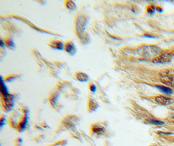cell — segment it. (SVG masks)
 <instances>
[{
	"mask_svg": "<svg viewBox=\"0 0 174 146\" xmlns=\"http://www.w3.org/2000/svg\"><path fill=\"white\" fill-rule=\"evenodd\" d=\"M169 108L170 109H171V110H174V105H173L172 106H171V107H169Z\"/></svg>",
	"mask_w": 174,
	"mask_h": 146,
	"instance_id": "7c38bea8",
	"label": "cell"
},
{
	"mask_svg": "<svg viewBox=\"0 0 174 146\" xmlns=\"http://www.w3.org/2000/svg\"><path fill=\"white\" fill-rule=\"evenodd\" d=\"M173 124H174V121H173Z\"/></svg>",
	"mask_w": 174,
	"mask_h": 146,
	"instance_id": "4fadbf2b",
	"label": "cell"
},
{
	"mask_svg": "<svg viewBox=\"0 0 174 146\" xmlns=\"http://www.w3.org/2000/svg\"><path fill=\"white\" fill-rule=\"evenodd\" d=\"M91 90L92 91H95V86L94 85H92L91 86Z\"/></svg>",
	"mask_w": 174,
	"mask_h": 146,
	"instance_id": "8fae6325",
	"label": "cell"
},
{
	"mask_svg": "<svg viewBox=\"0 0 174 146\" xmlns=\"http://www.w3.org/2000/svg\"><path fill=\"white\" fill-rule=\"evenodd\" d=\"M66 49L68 52H71L73 50V46L71 44H69L66 47Z\"/></svg>",
	"mask_w": 174,
	"mask_h": 146,
	"instance_id": "9c48e42d",
	"label": "cell"
},
{
	"mask_svg": "<svg viewBox=\"0 0 174 146\" xmlns=\"http://www.w3.org/2000/svg\"><path fill=\"white\" fill-rule=\"evenodd\" d=\"M95 133H100L101 132L103 131V129L101 127H97V128H95L94 129V131H93Z\"/></svg>",
	"mask_w": 174,
	"mask_h": 146,
	"instance_id": "30bf717a",
	"label": "cell"
},
{
	"mask_svg": "<svg viewBox=\"0 0 174 146\" xmlns=\"http://www.w3.org/2000/svg\"><path fill=\"white\" fill-rule=\"evenodd\" d=\"M160 80L162 83L174 88V75L163 74L160 77Z\"/></svg>",
	"mask_w": 174,
	"mask_h": 146,
	"instance_id": "3957f363",
	"label": "cell"
},
{
	"mask_svg": "<svg viewBox=\"0 0 174 146\" xmlns=\"http://www.w3.org/2000/svg\"><path fill=\"white\" fill-rule=\"evenodd\" d=\"M156 87L157 88H159L160 90H161L162 92L167 94H172V90L166 86H161V85H157L156 86Z\"/></svg>",
	"mask_w": 174,
	"mask_h": 146,
	"instance_id": "5b68a950",
	"label": "cell"
},
{
	"mask_svg": "<svg viewBox=\"0 0 174 146\" xmlns=\"http://www.w3.org/2000/svg\"><path fill=\"white\" fill-rule=\"evenodd\" d=\"M138 52L144 58H155L162 53V50L155 46H144L139 47Z\"/></svg>",
	"mask_w": 174,
	"mask_h": 146,
	"instance_id": "6da1fadb",
	"label": "cell"
},
{
	"mask_svg": "<svg viewBox=\"0 0 174 146\" xmlns=\"http://www.w3.org/2000/svg\"><path fill=\"white\" fill-rule=\"evenodd\" d=\"M147 123L153 124V125H162L164 124L163 121H161L160 120H157L155 119H147Z\"/></svg>",
	"mask_w": 174,
	"mask_h": 146,
	"instance_id": "8992f818",
	"label": "cell"
},
{
	"mask_svg": "<svg viewBox=\"0 0 174 146\" xmlns=\"http://www.w3.org/2000/svg\"><path fill=\"white\" fill-rule=\"evenodd\" d=\"M77 79L80 81H86L88 79V77L84 73H78L76 74Z\"/></svg>",
	"mask_w": 174,
	"mask_h": 146,
	"instance_id": "52a82bcc",
	"label": "cell"
},
{
	"mask_svg": "<svg viewBox=\"0 0 174 146\" xmlns=\"http://www.w3.org/2000/svg\"><path fill=\"white\" fill-rule=\"evenodd\" d=\"M174 56V51L162 53L158 56L154 58L153 62L154 63H161V64H165L170 62L172 58Z\"/></svg>",
	"mask_w": 174,
	"mask_h": 146,
	"instance_id": "7a4b0ae2",
	"label": "cell"
},
{
	"mask_svg": "<svg viewBox=\"0 0 174 146\" xmlns=\"http://www.w3.org/2000/svg\"><path fill=\"white\" fill-rule=\"evenodd\" d=\"M155 101L159 104L164 105H171L173 103V100L172 99L169 98V97H167L162 96V95L155 97Z\"/></svg>",
	"mask_w": 174,
	"mask_h": 146,
	"instance_id": "277c9868",
	"label": "cell"
},
{
	"mask_svg": "<svg viewBox=\"0 0 174 146\" xmlns=\"http://www.w3.org/2000/svg\"><path fill=\"white\" fill-rule=\"evenodd\" d=\"M154 11H155V8H154V7H153V6H150V7H149L147 8V12H148L149 13L152 14V13H153Z\"/></svg>",
	"mask_w": 174,
	"mask_h": 146,
	"instance_id": "ba28073f",
	"label": "cell"
}]
</instances>
